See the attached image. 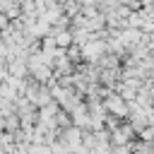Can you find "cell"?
Returning <instances> with one entry per match:
<instances>
[{
  "label": "cell",
  "instance_id": "obj_3",
  "mask_svg": "<svg viewBox=\"0 0 154 154\" xmlns=\"http://www.w3.org/2000/svg\"><path fill=\"white\" fill-rule=\"evenodd\" d=\"M29 154H55L53 152V147H46V144H34V147H29Z\"/></svg>",
  "mask_w": 154,
  "mask_h": 154
},
{
  "label": "cell",
  "instance_id": "obj_2",
  "mask_svg": "<svg viewBox=\"0 0 154 154\" xmlns=\"http://www.w3.org/2000/svg\"><path fill=\"white\" fill-rule=\"evenodd\" d=\"M108 108H111L113 113H118V116H125V106H123V101H118V99H111V101H108Z\"/></svg>",
  "mask_w": 154,
  "mask_h": 154
},
{
  "label": "cell",
  "instance_id": "obj_1",
  "mask_svg": "<svg viewBox=\"0 0 154 154\" xmlns=\"http://www.w3.org/2000/svg\"><path fill=\"white\" fill-rule=\"evenodd\" d=\"M132 135V128H116L113 130V144H125Z\"/></svg>",
  "mask_w": 154,
  "mask_h": 154
},
{
  "label": "cell",
  "instance_id": "obj_4",
  "mask_svg": "<svg viewBox=\"0 0 154 154\" xmlns=\"http://www.w3.org/2000/svg\"><path fill=\"white\" fill-rule=\"evenodd\" d=\"M142 140H144V142H154V130H152V128H144V130H142Z\"/></svg>",
  "mask_w": 154,
  "mask_h": 154
},
{
  "label": "cell",
  "instance_id": "obj_5",
  "mask_svg": "<svg viewBox=\"0 0 154 154\" xmlns=\"http://www.w3.org/2000/svg\"><path fill=\"white\" fill-rule=\"evenodd\" d=\"M111 154H130V149L125 144H116V149H111Z\"/></svg>",
  "mask_w": 154,
  "mask_h": 154
}]
</instances>
